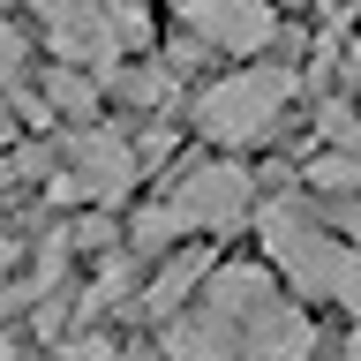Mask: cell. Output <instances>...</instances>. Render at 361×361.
<instances>
[{"mask_svg": "<svg viewBox=\"0 0 361 361\" xmlns=\"http://www.w3.org/2000/svg\"><path fill=\"white\" fill-rule=\"evenodd\" d=\"M173 23L196 45L233 53V61H248V53H264L279 38V16H271L264 0H173Z\"/></svg>", "mask_w": 361, "mask_h": 361, "instance_id": "6", "label": "cell"}, {"mask_svg": "<svg viewBox=\"0 0 361 361\" xmlns=\"http://www.w3.org/2000/svg\"><path fill=\"white\" fill-rule=\"evenodd\" d=\"M45 106H61L68 121H83V128H90V121H98V83H90L83 68H61V61H53V68H45Z\"/></svg>", "mask_w": 361, "mask_h": 361, "instance_id": "8", "label": "cell"}, {"mask_svg": "<svg viewBox=\"0 0 361 361\" xmlns=\"http://www.w3.org/2000/svg\"><path fill=\"white\" fill-rule=\"evenodd\" d=\"M354 16H361V0H324V23H331V30H346Z\"/></svg>", "mask_w": 361, "mask_h": 361, "instance_id": "14", "label": "cell"}, {"mask_svg": "<svg viewBox=\"0 0 361 361\" xmlns=\"http://www.w3.org/2000/svg\"><path fill=\"white\" fill-rule=\"evenodd\" d=\"M293 90H301L293 61L233 68V75H219V83L196 98V128L211 135L219 151H248V143H264V135L279 128V113L293 106Z\"/></svg>", "mask_w": 361, "mask_h": 361, "instance_id": "2", "label": "cell"}, {"mask_svg": "<svg viewBox=\"0 0 361 361\" xmlns=\"http://www.w3.org/2000/svg\"><path fill=\"white\" fill-rule=\"evenodd\" d=\"M16 143V98H0V151Z\"/></svg>", "mask_w": 361, "mask_h": 361, "instance_id": "15", "label": "cell"}, {"mask_svg": "<svg viewBox=\"0 0 361 361\" xmlns=\"http://www.w3.org/2000/svg\"><path fill=\"white\" fill-rule=\"evenodd\" d=\"M211 271H219V264H211V248H188V256H173V264L158 271L151 286H143V309H151L158 324H166V316H173L180 301H188V293H196L203 279H211Z\"/></svg>", "mask_w": 361, "mask_h": 361, "instance_id": "7", "label": "cell"}, {"mask_svg": "<svg viewBox=\"0 0 361 361\" xmlns=\"http://www.w3.org/2000/svg\"><path fill=\"white\" fill-rule=\"evenodd\" d=\"M113 354V338H75V346H68V361H106Z\"/></svg>", "mask_w": 361, "mask_h": 361, "instance_id": "13", "label": "cell"}, {"mask_svg": "<svg viewBox=\"0 0 361 361\" xmlns=\"http://www.w3.org/2000/svg\"><path fill=\"white\" fill-rule=\"evenodd\" d=\"M8 256H16V241H8V226H0V264H8Z\"/></svg>", "mask_w": 361, "mask_h": 361, "instance_id": "18", "label": "cell"}, {"mask_svg": "<svg viewBox=\"0 0 361 361\" xmlns=\"http://www.w3.org/2000/svg\"><path fill=\"white\" fill-rule=\"evenodd\" d=\"M113 90L135 98V106H166V98H173V68H166V61H158V68H121Z\"/></svg>", "mask_w": 361, "mask_h": 361, "instance_id": "10", "label": "cell"}, {"mask_svg": "<svg viewBox=\"0 0 361 361\" xmlns=\"http://www.w3.org/2000/svg\"><path fill=\"white\" fill-rule=\"evenodd\" d=\"M180 233H188V226L173 219V203H151V211L135 219V248H143V256H166V248H173Z\"/></svg>", "mask_w": 361, "mask_h": 361, "instance_id": "11", "label": "cell"}, {"mask_svg": "<svg viewBox=\"0 0 361 361\" xmlns=\"http://www.w3.org/2000/svg\"><path fill=\"white\" fill-rule=\"evenodd\" d=\"M68 173L53 180V196H83L98 203V211H113V203H128V188L143 180V158H135V143H121L113 128H75L61 143Z\"/></svg>", "mask_w": 361, "mask_h": 361, "instance_id": "4", "label": "cell"}, {"mask_svg": "<svg viewBox=\"0 0 361 361\" xmlns=\"http://www.w3.org/2000/svg\"><path fill=\"white\" fill-rule=\"evenodd\" d=\"M346 233H354V241H361V196L346 203Z\"/></svg>", "mask_w": 361, "mask_h": 361, "instance_id": "16", "label": "cell"}, {"mask_svg": "<svg viewBox=\"0 0 361 361\" xmlns=\"http://www.w3.org/2000/svg\"><path fill=\"white\" fill-rule=\"evenodd\" d=\"M309 346V316L271 286L264 264H219L203 279V301L166 324V354L180 361H301Z\"/></svg>", "mask_w": 361, "mask_h": 361, "instance_id": "1", "label": "cell"}, {"mask_svg": "<svg viewBox=\"0 0 361 361\" xmlns=\"http://www.w3.org/2000/svg\"><path fill=\"white\" fill-rule=\"evenodd\" d=\"M166 203H173V219L188 226V233H233V226L256 211V173L233 166V158H211V166H196Z\"/></svg>", "mask_w": 361, "mask_h": 361, "instance_id": "5", "label": "cell"}, {"mask_svg": "<svg viewBox=\"0 0 361 361\" xmlns=\"http://www.w3.org/2000/svg\"><path fill=\"white\" fill-rule=\"evenodd\" d=\"M256 226H264L271 264L293 279V293H301V301H338V279H346V256H354V248L331 241V233H324L309 211H293V203H264V211H256Z\"/></svg>", "mask_w": 361, "mask_h": 361, "instance_id": "3", "label": "cell"}, {"mask_svg": "<svg viewBox=\"0 0 361 361\" xmlns=\"http://www.w3.org/2000/svg\"><path fill=\"white\" fill-rule=\"evenodd\" d=\"M301 180H309L316 196H346V203H354V188H361V151H316L309 166H301Z\"/></svg>", "mask_w": 361, "mask_h": 361, "instance_id": "9", "label": "cell"}, {"mask_svg": "<svg viewBox=\"0 0 361 361\" xmlns=\"http://www.w3.org/2000/svg\"><path fill=\"white\" fill-rule=\"evenodd\" d=\"M23 53H30L23 30H16V23H0V83H8V90H16V75H23Z\"/></svg>", "mask_w": 361, "mask_h": 361, "instance_id": "12", "label": "cell"}, {"mask_svg": "<svg viewBox=\"0 0 361 361\" xmlns=\"http://www.w3.org/2000/svg\"><path fill=\"white\" fill-rule=\"evenodd\" d=\"M338 361H361V331H354V338H346V346H338Z\"/></svg>", "mask_w": 361, "mask_h": 361, "instance_id": "17", "label": "cell"}]
</instances>
